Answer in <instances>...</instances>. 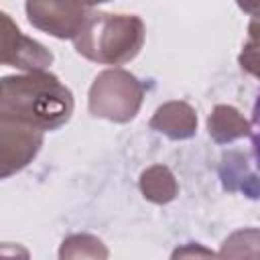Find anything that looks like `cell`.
I'll return each instance as SVG.
<instances>
[{
	"mask_svg": "<svg viewBox=\"0 0 260 260\" xmlns=\"http://www.w3.org/2000/svg\"><path fill=\"white\" fill-rule=\"evenodd\" d=\"M73 93L51 71L6 75L0 81V118L43 132L65 126L73 114Z\"/></svg>",
	"mask_w": 260,
	"mask_h": 260,
	"instance_id": "obj_1",
	"label": "cell"
},
{
	"mask_svg": "<svg viewBox=\"0 0 260 260\" xmlns=\"http://www.w3.org/2000/svg\"><path fill=\"white\" fill-rule=\"evenodd\" d=\"M144 22L136 14H110L89 10L85 24L73 39L75 51L102 65H124L144 45Z\"/></svg>",
	"mask_w": 260,
	"mask_h": 260,
	"instance_id": "obj_2",
	"label": "cell"
},
{
	"mask_svg": "<svg viewBox=\"0 0 260 260\" xmlns=\"http://www.w3.org/2000/svg\"><path fill=\"white\" fill-rule=\"evenodd\" d=\"M144 100V85L126 69L112 67L95 75L87 93V108L93 118L126 124L136 118Z\"/></svg>",
	"mask_w": 260,
	"mask_h": 260,
	"instance_id": "obj_3",
	"label": "cell"
},
{
	"mask_svg": "<svg viewBox=\"0 0 260 260\" xmlns=\"http://www.w3.org/2000/svg\"><path fill=\"white\" fill-rule=\"evenodd\" d=\"M89 4L85 0H24L28 22L55 37L75 39L89 16Z\"/></svg>",
	"mask_w": 260,
	"mask_h": 260,
	"instance_id": "obj_4",
	"label": "cell"
},
{
	"mask_svg": "<svg viewBox=\"0 0 260 260\" xmlns=\"http://www.w3.org/2000/svg\"><path fill=\"white\" fill-rule=\"evenodd\" d=\"M45 140V132L32 126L0 118V175L8 179L10 175L22 171L39 154Z\"/></svg>",
	"mask_w": 260,
	"mask_h": 260,
	"instance_id": "obj_5",
	"label": "cell"
},
{
	"mask_svg": "<svg viewBox=\"0 0 260 260\" xmlns=\"http://www.w3.org/2000/svg\"><path fill=\"white\" fill-rule=\"evenodd\" d=\"M53 63V53L39 41L26 37L12 18L2 12V65L22 73L43 71Z\"/></svg>",
	"mask_w": 260,
	"mask_h": 260,
	"instance_id": "obj_6",
	"label": "cell"
},
{
	"mask_svg": "<svg viewBox=\"0 0 260 260\" xmlns=\"http://www.w3.org/2000/svg\"><path fill=\"white\" fill-rule=\"evenodd\" d=\"M148 124L152 130L165 134L171 140H187L197 132V114L191 104L183 100H171L154 110Z\"/></svg>",
	"mask_w": 260,
	"mask_h": 260,
	"instance_id": "obj_7",
	"label": "cell"
},
{
	"mask_svg": "<svg viewBox=\"0 0 260 260\" xmlns=\"http://www.w3.org/2000/svg\"><path fill=\"white\" fill-rule=\"evenodd\" d=\"M207 132L217 144H230L238 138H246L252 132L250 120L230 104H217L207 116Z\"/></svg>",
	"mask_w": 260,
	"mask_h": 260,
	"instance_id": "obj_8",
	"label": "cell"
},
{
	"mask_svg": "<svg viewBox=\"0 0 260 260\" xmlns=\"http://www.w3.org/2000/svg\"><path fill=\"white\" fill-rule=\"evenodd\" d=\"M138 187H140V193L144 195V199H148L150 203H156V205L171 203L179 193L177 179H175L173 171L165 165H150L148 169H144L140 173Z\"/></svg>",
	"mask_w": 260,
	"mask_h": 260,
	"instance_id": "obj_9",
	"label": "cell"
},
{
	"mask_svg": "<svg viewBox=\"0 0 260 260\" xmlns=\"http://www.w3.org/2000/svg\"><path fill=\"white\" fill-rule=\"evenodd\" d=\"M219 256H232V258H260V230L256 228H244L234 232L225 242L221 244Z\"/></svg>",
	"mask_w": 260,
	"mask_h": 260,
	"instance_id": "obj_10",
	"label": "cell"
},
{
	"mask_svg": "<svg viewBox=\"0 0 260 260\" xmlns=\"http://www.w3.org/2000/svg\"><path fill=\"white\" fill-rule=\"evenodd\" d=\"M108 250L102 240L89 234H73L63 240L59 258H106Z\"/></svg>",
	"mask_w": 260,
	"mask_h": 260,
	"instance_id": "obj_11",
	"label": "cell"
},
{
	"mask_svg": "<svg viewBox=\"0 0 260 260\" xmlns=\"http://www.w3.org/2000/svg\"><path fill=\"white\" fill-rule=\"evenodd\" d=\"M240 67L260 79V18H252L248 24V39L238 57Z\"/></svg>",
	"mask_w": 260,
	"mask_h": 260,
	"instance_id": "obj_12",
	"label": "cell"
},
{
	"mask_svg": "<svg viewBox=\"0 0 260 260\" xmlns=\"http://www.w3.org/2000/svg\"><path fill=\"white\" fill-rule=\"evenodd\" d=\"M250 126H252V132H250V138H252V148H254V158L260 167V93L256 98V104H254V110H252V120H250Z\"/></svg>",
	"mask_w": 260,
	"mask_h": 260,
	"instance_id": "obj_13",
	"label": "cell"
},
{
	"mask_svg": "<svg viewBox=\"0 0 260 260\" xmlns=\"http://www.w3.org/2000/svg\"><path fill=\"white\" fill-rule=\"evenodd\" d=\"M236 2L246 14L254 16V18H260V0H236Z\"/></svg>",
	"mask_w": 260,
	"mask_h": 260,
	"instance_id": "obj_14",
	"label": "cell"
},
{
	"mask_svg": "<svg viewBox=\"0 0 260 260\" xmlns=\"http://www.w3.org/2000/svg\"><path fill=\"white\" fill-rule=\"evenodd\" d=\"M191 254H201V256H213V252H211V250H203V248L199 250L197 246H195V248H193V246H191V248H181V250H177V252H175L173 256H191Z\"/></svg>",
	"mask_w": 260,
	"mask_h": 260,
	"instance_id": "obj_15",
	"label": "cell"
},
{
	"mask_svg": "<svg viewBox=\"0 0 260 260\" xmlns=\"http://www.w3.org/2000/svg\"><path fill=\"white\" fill-rule=\"evenodd\" d=\"M89 6H95V4H104V2H110V0H85Z\"/></svg>",
	"mask_w": 260,
	"mask_h": 260,
	"instance_id": "obj_16",
	"label": "cell"
}]
</instances>
